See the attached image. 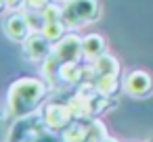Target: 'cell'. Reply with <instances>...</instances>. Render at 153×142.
<instances>
[{"label":"cell","instance_id":"7","mask_svg":"<svg viewBox=\"0 0 153 142\" xmlns=\"http://www.w3.org/2000/svg\"><path fill=\"white\" fill-rule=\"evenodd\" d=\"M51 52H53V44L40 32H34L23 42V54L27 61H44L46 57H51Z\"/></svg>","mask_w":153,"mask_h":142},{"label":"cell","instance_id":"4","mask_svg":"<svg viewBox=\"0 0 153 142\" xmlns=\"http://www.w3.org/2000/svg\"><path fill=\"white\" fill-rule=\"evenodd\" d=\"M122 88L132 98H145V96H149L153 92V77L143 69H134L124 77Z\"/></svg>","mask_w":153,"mask_h":142},{"label":"cell","instance_id":"1","mask_svg":"<svg viewBox=\"0 0 153 142\" xmlns=\"http://www.w3.org/2000/svg\"><path fill=\"white\" fill-rule=\"evenodd\" d=\"M46 90H48L46 84L36 77H21V79L13 82L9 88V94H7L11 115H15L17 119L30 117L38 109L42 98L46 96Z\"/></svg>","mask_w":153,"mask_h":142},{"label":"cell","instance_id":"5","mask_svg":"<svg viewBox=\"0 0 153 142\" xmlns=\"http://www.w3.org/2000/svg\"><path fill=\"white\" fill-rule=\"evenodd\" d=\"M53 54L61 61V63H74L78 61L82 54V38H78L76 34H65V38H61L57 44H53Z\"/></svg>","mask_w":153,"mask_h":142},{"label":"cell","instance_id":"11","mask_svg":"<svg viewBox=\"0 0 153 142\" xmlns=\"http://www.w3.org/2000/svg\"><path fill=\"white\" fill-rule=\"evenodd\" d=\"M94 86H97V92H99V94H103V96H107V98L115 96V94H117V90H120L117 75H99V77H97V82H94Z\"/></svg>","mask_w":153,"mask_h":142},{"label":"cell","instance_id":"2","mask_svg":"<svg viewBox=\"0 0 153 142\" xmlns=\"http://www.w3.org/2000/svg\"><path fill=\"white\" fill-rule=\"evenodd\" d=\"M101 9L97 0H69L63 9V23L67 27H80L97 21Z\"/></svg>","mask_w":153,"mask_h":142},{"label":"cell","instance_id":"9","mask_svg":"<svg viewBox=\"0 0 153 142\" xmlns=\"http://www.w3.org/2000/svg\"><path fill=\"white\" fill-rule=\"evenodd\" d=\"M94 73L97 75H120V63L111 54H101L94 61Z\"/></svg>","mask_w":153,"mask_h":142},{"label":"cell","instance_id":"8","mask_svg":"<svg viewBox=\"0 0 153 142\" xmlns=\"http://www.w3.org/2000/svg\"><path fill=\"white\" fill-rule=\"evenodd\" d=\"M107 42L101 34H88L82 38V54L90 61H97L101 54H105Z\"/></svg>","mask_w":153,"mask_h":142},{"label":"cell","instance_id":"16","mask_svg":"<svg viewBox=\"0 0 153 142\" xmlns=\"http://www.w3.org/2000/svg\"><path fill=\"white\" fill-rule=\"evenodd\" d=\"M4 2H7V9H19V7H23L25 4V0H4Z\"/></svg>","mask_w":153,"mask_h":142},{"label":"cell","instance_id":"18","mask_svg":"<svg viewBox=\"0 0 153 142\" xmlns=\"http://www.w3.org/2000/svg\"><path fill=\"white\" fill-rule=\"evenodd\" d=\"M105 142H115V140H111V138H105Z\"/></svg>","mask_w":153,"mask_h":142},{"label":"cell","instance_id":"6","mask_svg":"<svg viewBox=\"0 0 153 142\" xmlns=\"http://www.w3.org/2000/svg\"><path fill=\"white\" fill-rule=\"evenodd\" d=\"M4 34H7L9 40L23 44L34 32H32L30 21H27L25 15H21V13H13V15L7 17V21H4Z\"/></svg>","mask_w":153,"mask_h":142},{"label":"cell","instance_id":"14","mask_svg":"<svg viewBox=\"0 0 153 142\" xmlns=\"http://www.w3.org/2000/svg\"><path fill=\"white\" fill-rule=\"evenodd\" d=\"M42 15H44V21H63V9L53 2L42 11Z\"/></svg>","mask_w":153,"mask_h":142},{"label":"cell","instance_id":"19","mask_svg":"<svg viewBox=\"0 0 153 142\" xmlns=\"http://www.w3.org/2000/svg\"><path fill=\"white\" fill-rule=\"evenodd\" d=\"M65 2H69V0H65Z\"/></svg>","mask_w":153,"mask_h":142},{"label":"cell","instance_id":"15","mask_svg":"<svg viewBox=\"0 0 153 142\" xmlns=\"http://www.w3.org/2000/svg\"><path fill=\"white\" fill-rule=\"evenodd\" d=\"M48 4H51V0H25L27 11H34V13H42Z\"/></svg>","mask_w":153,"mask_h":142},{"label":"cell","instance_id":"12","mask_svg":"<svg viewBox=\"0 0 153 142\" xmlns=\"http://www.w3.org/2000/svg\"><path fill=\"white\" fill-rule=\"evenodd\" d=\"M88 127L82 121H74L69 127L63 129V142H86L88 138Z\"/></svg>","mask_w":153,"mask_h":142},{"label":"cell","instance_id":"3","mask_svg":"<svg viewBox=\"0 0 153 142\" xmlns=\"http://www.w3.org/2000/svg\"><path fill=\"white\" fill-rule=\"evenodd\" d=\"M74 119H76V115H74L69 104L48 102L42 109V121L51 132H63L65 127H69L74 123Z\"/></svg>","mask_w":153,"mask_h":142},{"label":"cell","instance_id":"13","mask_svg":"<svg viewBox=\"0 0 153 142\" xmlns=\"http://www.w3.org/2000/svg\"><path fill=\"white\" fill-rule=\"evenodd\" d=\"M65 29H67V25H65L63 21H46L40 34H42L51 44H57L61 38H65Z\"/></svg>","mask_w":153,"mask_h":142},{"label":"cell","instance_id":"17","mask_svg":"<svg viewBox=\"0 0 153 142\" xmlns=\"http://www.w3.org/2000/svg\"><path fill=\"white\" fill-rule=\"evenodd\" d=\"M4 9H7V2H4V0H0V13H2Z\"/></svg>","mask_w":153,"mask_h":142},{"label":"cell","instance_id":"10","mask_svg":"<svg viewBox=\"0 0 153 142\" xmlns=\"http://www.w3.org/2000/svg\"><path fill=\"white\" fill-rule=\"evenodd\" d=\"M59 82H65V84H80L82 82V67L78 65V61L61 63V67H59Z\"/></svg>","mask_w":153,"mask_h":142}]
</instances>
